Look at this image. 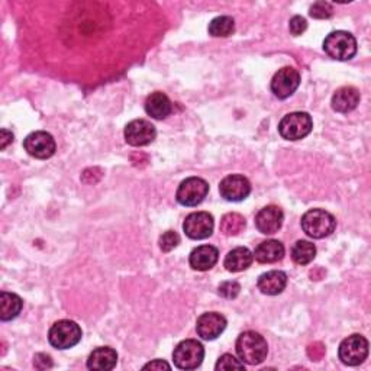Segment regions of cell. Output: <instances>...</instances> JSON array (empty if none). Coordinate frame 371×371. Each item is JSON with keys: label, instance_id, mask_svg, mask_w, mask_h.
Segmentation results:
<instances>
[{"label": "cell", "instance_id": "obj_1", "mask_svg": "<svg viewBox=\"0 0 371 371\" xmlns=\"http://www.w3.org/2000/svg\"><path fill=\"white\" fill-rule=\"evenodd\" d=\"M237 354L245 364L257 365L267 358L269 345L267 341L258 332H242L237 340Z\"/></svg>", "mask_w": 371, "mask_h": 371}, {"label": "cell", "instance_id": "obj_2", "mask_svg": "<svg viewBox=\"0 0 371 371\" xmlns=\"http://www.w3.org/2000/svg\"><path fill=\"white\" fill-rule=\"evenodd\" d=\"M335 228H337V221L332 214L324 209L308 210L302 218L303 232L313 239L329 237L335 231Z\"/></svg>", "mask_w": 371, "mask_h": 371}, {"label": "cell", "instance_id": "obj_3", "mask_svg": "<svg viewBox=\"0 0 371 371\" xmlns=\"http://www.w3.org/2000/svg\"><path fill=\"white\" fill-rule=\"evenodd\" d=\"M324 51L333 60L348 61L357 54V41L349 32L335 31L325 38Z\"/></svg>", "mask_w": 371, "mask_h": 371}, {"label": "cell", "instance_id": "obj_4", "mask_svg": "<svg viewBox=\"0 0 371 371\" xmlns=\"http://www.w3.org/2000/svg\"><path fill=\"white\" fill-rule=\"evenodd\" d=\"M83 337L81 328L74 321H58L51 326L48 332L49 344L57 349L73 348L80 342Z\"/></svg>", "mask_w": 371, "mask_h": 371}, {"label": "cell", "instance_id": "obj_5", "mask_svg": "<svg viewBox=\"0 0 371 371\" xmlns=\"http://www.w3.org/2000/svg\"><path fill=\"white\" fill-rule=\"evenodd\" d=\"M312 128H313L312 118L306 112L289 113L278 123L280 135L287 141L303 139L310 134Z\"/></svg>", "mask_w": 371, "mask_h": 371}, {"label": "cell", "instance_id": "obj_6", "mask_svg": "<svg viewBox=\"0 0 371 371\" xmlns=\"http://www.w3.org/2000/svg\"><path fill=\"white\" fill-rule=\"evenodd\" d=\"M205 358V348L196 340H186L174 348L173 361L180 370L198 368Z\"/></svg>", "mask_w": 371, "mask_h": 371}, {"label": "cell", "instance_id": "obj_7", "mask_svg": "<svg viewBox=\"0 0 371 371\" xmlns=\"http://www.w3.org/2000/svg\"><path fill=\"white\" fill-rule=\"evenodd\" d=\"M338 356L345 365H360L368 356V341L363 335H351L341 342Z\"/></svg>", "mask_w": 371, "mask_h": 371}, {"label": "cell", "instance_id": "obj_8", "mask_svg": "<svg viewBox=\"0 0 371 371\" xmlns=\"http://www.w3.org/2000/svg\"><path fill=\"white\" fill-rule=\"evenodd\" d=\"M25 151L38 160H47V158L56 154L57 145L56 139L52 138L51 134L44 131H37L29 134L24 141Z\"/></svg>", "mask_w": 371, "mask_h": 371}, {"label": "cell", "instance_id": "obj_9", "mask_svg": "<svg viewBox=\"0 0 371 371\" xmlns=\"http://www.w3.org/2000/svg\"><path fill=\"white\" fill-rule=\"evenodd\" d=\"M209 193V184L199 177H189L180 183L177 189V202L183 206L200 205Z\"/></svg>", "mask_w": 371, "mask_h": 371}, {"label": "cell", "instance_id": "obj_10", "mask_svg": "<svg viewBox=\"0 0 371 371\" xmlns=\"http://www.w3.org/2000/svg\"><path fill=\"white\" fill-rule=\"evenodd\" d=\"M215 228V221L214 216L207 212H193L190 214L184 223L183 229L189 238L191 239H205L209 238L214 232Z\"/></svg>", "mask_w": 371, "mask_h": 371}, {"label": "cell", "instance_id": "obj_11", "mask_svg": "<svg viewBox=\"0 0 371 371\" xmlns=\"http://www.w3.org/2000/svg\"><path fill=\"white\" fill-rule=\"evenodd\" d=\"M300 84V74L293 67H283L271 80V92L278 99L290 97Z\"/></svg>", "mask_w": 371, "mask_h": 371}, {"label": "cell", "instance_id": "obj_12", "mask_svg": "<svg viewBox=\"0 0 371 371\" xmlns=\"http://www.w3.org/2000/svg\"><path fill=\"white\" fill-rule=\"evenodd\" d=\"M221 196L228 202H242L250 196L251 184L244 175L232 174L225 177L219 184Z\"/></svg>", "mask_w": 371, "mask_h": 371}, {"label": "cell", "instance_id": "obj_13", "mask_svg": "<svg viewBox=\"0 0 371 371\" xmlns=\"http://www.w3.org/2000/svg\"><path fill=\"white\" fill-rule=\"evenodd\" d=\"M125 139L132 147H144L151 144L157 136L155 127L145 119H135L125 127Z\"/></svg>", "mask_w": 371, "mask_h": 371}, {"label": "cell", "instance_id": "obj_14", "mask_svg": "<svg viewBox=\"0 0 371 371\" xmlns=\"http://www.w3.org/2000/svg\"><path fill=\"white\" fill-rule=\"evenodd\" d=\"M226 328L225 316L218 312H207L199 316L196 322V331L199 337L206 341H214Z\"/></svg>", "mask_w": 371, "mask_h": 371}, {"label": "cell", "instance_id": "obj_15", "mask_svg": "<svg viewBox=\"0 0 371 371\" xmlns=\"http://www.w3.org/2000/svg\"><path fill=\"white\" fill-rule=\"evenodd\" d=\"M283 219H285V215L278 206L270 205L262 207L257 216H255V226L258 231L264 235H273L278 232V229L283 225Z\"/></svg>", "mask_w": 371, "mask_h": 371}, {"label": "cell", "instance_id": "obj_16", "mask_svg": "<svg viewBox=\"0 0 371 371\" xmlns=\"http://www.w3.org/2000/svg\"><path fill=\"white\" fill-rule=\"evenodd\" d=\"M219 258L218 248L212 245H202L198 246L196 250H193L189 258L190 267L198 271H207L215 266Z\"/></svg>", "mask_w": 371, "mask_h": 371}, {"label": "cell", "instance_id": "obj_17", "mask_svg": "<svg viewBox=\"0 0 371 371\" xmlns=\"http://www.w3.org/2000/svg\"><path fill=\"white\" fill-rule=\"evenodd\" d=\"M360 103V92L356 87L345 86L338 89L332 96V109L340 113H348L354 111Z\"/></svg>", "mask_w": 371, "mask_h": 371}, {"label": "cell", "instance_id": "obj_18", "mask_svg": "<svg viewBox=\"0 0 371 371\" xmlns=\"http://www.w3.org/2000/svg\"><path fill=\"white\" fill-rule=\"evenodd\" d=\"M257 285H258V289L261 290V293L269 294V296H276L286 289L287 276H286V273L278 271V270L267 271V273H264L258 277Z\"/></svg>", "mask_w": 371, "mask_h": 371}, {"label": "cell", "instance_id": "obj_19", "mask_svg": "<svg viewBox=\"0 0 371 371\" xmlns=\"http://www.w3.org/2000/svg\"><path fill=\"white\" fill-rule=\"evenodd\" d=\"M118 354L109 347L96 348L87 360V368L95 371H109L116 367Z\"/></svg>", "mask_w": 371, "mask_h": 371}, {"label": "cell", "instance_id": "obj_20", "mask_svg": "<svg viewBox=\"0 0 371 371\" xmlns=\"http://www.w3.org/2000/svg\"><path fill=\"white\" fill-rule=\"evenodd\" d=\"M145 112L154 119H166L173 112V104L167 95L161 92L151 93L145 100Z\"/></svg>", "mask_w": 371, "mask_h": 371}, {"label": "cell", "instance_id": "obj_21", "mask_svg": "<svg viewBox=\"0 0 371 371\" xmlns=\"http://www.w3.org/2000/svg\"><path fill=\"white\" fill-rule=\"evenodd\" d=\"M254 260V254L245 248V246H238L232 251H229L228 255L225 257V267L228 271L231 273H239L248 269Z\"/></svg>", "mask_w": 371, "mask_h": 371}, {"label": "cell", "instance_id": "obj_22", "mask_svg": "<svg viewBox=\"0 0 371 371\" xmlns=\"http://www.w3.org/2000/svg\"><path fill=\"white\" fill-rule=\"evenodd\" d=\"M254 257L261 264L277 262L285 257V246H283L280 241H276V239L264 241L255 248Z\"/></svg>", "mask_w": 371, "mask_h": 371}, {"label": "cell", "instance_id": "obj_23", "mask_svg": "<svg viewBox=\"0 0 371 371\" xmlns=\"http://www.w3.org/2000/svg\"><path fill=\"white\" fill-rule=\"evenodd\" d=\"M24 306L22 299L9 292H2L0 294V319L2 321H12L21 313Z\"/></svg>", "mask_w": 371, "mask_h": 371}, {"label": "cell", "instance_id": "obj_24", "mask_svg": "<svg viewBox=\"0 0 371 371\" xmlns=\"http://www.w3.org/2000/svg\"><path fill=\"white\" fill-rule=\"evenodd\" d=\"M315 257H316V248L312 242L300 239L293 245L292 258L296 264H299V266H306V264L315 260Z\"/></svg>", "mask_w": 371, "mask_h": 371}, {"label": "cell", "instance_id": "obj_25", "mask_svg": "<svg viewBox=\"0 0 371 371\" xmlns=\"http://www.w3.org/2000/svg\"><path fill=\"white\" fill-rule=\"evenodd\" d=\"M212 37L216 38H226L229 35H232L235 31V22L231 16H218L215 19H212L207 28Z\"/></svg>", "mask_w": 371, "mask_h": 371}, {"label": "cell", "instance_id": "obj_26", "mask_svg": "<svg viewBox=\"0 0 371 371\" xmlns=\"http://www.w3.org/2000/svg\"><path fill=\"white\" fill-rule=\"evenodd\" d=\"M245 228V218L239 214H226L221 221V232L226 237H235Z\"/></svg>", "mask_w": 371, "mask_h": 371}, {"label": "cell", "instance_id": "obj_27", "mask_svg": "<svg viewBox=\"0 0 371 371\" xmlns=\"http://www.w3.org/2000/svg\"><path fill=\"white\" fill-rule=\"evenodd\" d=\"M158 244H160V248L163 253H170L180 244V237L177 232L167 231L160 237V242Z\"/></svg>", "mask_w": 371, "mask_h": 371}, {"label": "cell", "instance_id": "obj_28", "mask_svg": "<svg viewBox=\"0 0 371 371\" xmlns=\"http://www.w3.org/2000/svg\"><path fill=\"white\" fill-rule=\"evenodd\" d=\"M310 16L315 17V19H328V17L332 16L333 9L332 5L328 2H316L310 8Z\"/></svg>", "mask_w": 371, "mask_h": 371}, {"label": "cell", "instance_id": "obj_29", "mask_svg": "<svg viewBox=\"0 0 371 371\" xmlns=\"http://www.w3.org/2000/svg\"><path fill=\"white\" fill-rule=\"evenodd\" d=\"M215 368H216L218 371H219V370H244L245 365H244L242 361L237 360L234 356H231V354H223V356L218 360Z\"/></svg>", "mask_w": 371, "mask_h": 371}, {"label": "cell", "instance_id": "obj_30", "mask_svg": "<svg viewBox=\"0 0 371 371\" xmlns=\"http://www.w3.org/2000/svg\"><path fill=\"white\" fill-rule=\"evenodd\" d=\"M241 292L238 281H223L218 289V293L225 299H235Z\"/></svg>", "mask_w": 371, "mask_h": 371}, {"label": "cell", "instance_id": "obj_31", "mask_svg": "<svg viewBox=\"0 0 371 371\" xmlns=\"http://www.w3.org/2000/svg\"><path fill=\"white\" fill-rule=\"evenodd\" d=\"M308 28V22L305 17L302 16H293L290 19V24H289V29L292 32V35H294V37H299V35H302Z\"/></svg>", "mask_w": 371, "mask_h": 371}, {"label": "cell", "instance_id": "obj_32", "mask_svg": "<svg viewBox=\"0 0 371 371\" xmlns=\"http://www.w3.org/2000/svg\"><path fill=\"white\" fill-rule=\"evenodd\" d=\"M308 356L317 361V360H321L324 356H325V345L322 342H313L308 347Z\"/></svg>", "mask_w": 371, "mask_h": 371}, {"label": "cell", "instance_id": "obj_33", "mask_svg": "<svg viewBox=\"0 0 371 371\" xmlns=\"http://www.w3.org/2000/svg\"><path fill=\"white\" fill-rule=\"evenodd\" d=\"M33 365L40 368V370H47V368H51L52 367V361H51V357L47 356V354H37L33 358Z\"/></svg>", "mask_w": 371, "mask_h": 371}, {"label": "cell", "instance_id": "obj_34", "mask_svg": "<svg viewBox=\"0 0 371 371\" xmlns=\"http://www.w3.org/2000/svg\"><path fill=\"white\" fill-rule=\"evenodd\" d=\"M163 368L170 370L171 365L163 360H154V361L144 365V370H163Z\"/></svg>", "mask_w": 371, "mask_h": 371}, {"label": "cell", "instance_id": "obj_35", "mask_svg": "<svg viewBox=\"0 0 371 371\" xmlns=\"http://www.w3.org/2000/svg\"><path fill=\"white\" fill-rule=\"evenodd\" d=\"M10 143H13V135L9 131L2 129V139H0V148L5 150Z\"/></svg>", "mask_w": 371, "mask_h": 371}]
</instances>
